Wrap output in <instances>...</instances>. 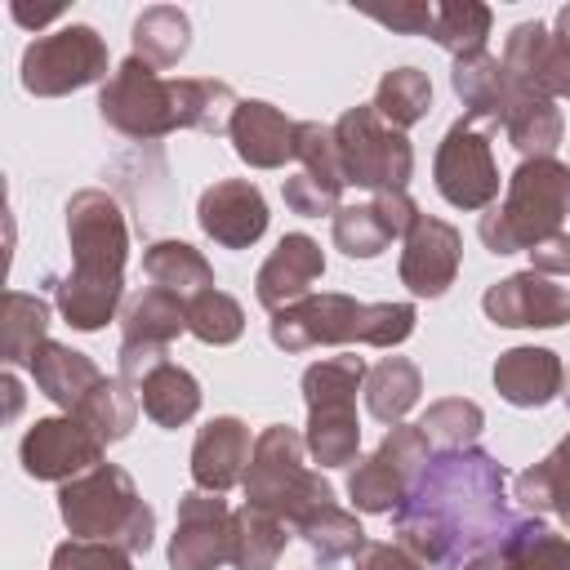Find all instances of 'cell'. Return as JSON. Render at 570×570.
<instances>
[{"instance_id":"cell-11","label":"cell","mask_w":570,"mask_h":570,"mask_svg":"<svg viewBox=\"0 0 570 570\" xmlns=\"http://www.w3.org/2000/svg\"><path fill=\"white\" fill-rule=\"evenodd\" d=\"M432 459V441L419 423H392L387 436L379 441V450L370 459H356L352 476H347V494H352V508L356 512H392L410 481L419 476V468Z\"/></svg>"},{"instance_id":"cell-9","label":"cell","mask_w":570,"mask_h":570,"mask_svg":"<svg viewBox=\"0 0 570 570\" xmlns=\"http://www.w3.org/2000/svg\"><path fill=\"white\" fill-rule=\"evenodd\" d=\"M334 142H338V160H343V183L361 187V191H405L410 174H414V147L401 129H392L374 102L347 107L334 120Z\"/></svg>"},{"instance_id":"cell-14","label":"cell","mask_w":570,"mask_h":570,"mask_svg":"<svg viewBox=\"0 0 570 570\" xmlns=\"http://www.w3.org/2000/svg\"><path fill=\"white\" fill-rule=\"evenodd\" d=\"M459 263H463L459 227L436 218V214H419L414 227L405 232V245H401V263H396L401 285L414 298H441L454 285Z\"/></svg>"},{"instance_id":"cell-25","label":"cell","mask_w":570,"mask_h":570,"mask_svg":"<svg viewBox=\"0 0 570 570\" xmlns=\"http://www.w3.org/2000/svg\"><path fill=\"white\" fill-rule=\"evenodd\" d=\"M27 370H31L36 387H40L58 410H67V414H76V410L85 405V396L107 379L85 352L67 347V343H53V338L31 356Z\"/></svg>"},{"instance_id":"cell-52","label":"cell","mask_w":570,"mask_h":570,"mask_svg":"<svg viewBox=\"0 0 570 570\" xmlns=\"http://www.w3.org/2000/svg\"><path fill=\"white\" fill-rule=\"evenodd\" d=\"M561 396H566V405H570V383H566V387H561Z\"/></svg>"},{"instance_id":"cell-10","label":"cell","mask_w":570,"mask_h":570,"mask_svg":"<svg viewBox=\"0 0 570 570\" xmlns=\"http://www.w3.org/2000/svg\"><path fill=\"white\" fill-rule=\"evenodd\" d=\"M18 76L22 89L36 98H62L98 80L107 85V40L85 22H67L22 49Z\"/></svg>"},{"instance_id":"cell-2","label":"cell","mask_w":570,"mask_h":570,"mask_svg":"<svg viewBox=\"0 0 570 570\" xmlns=\"http://www.w3.org/2000/svg\"><path fill=\"white\" fill-rule=\"evenodd\" d=\"M240 98L232 94L227 80L209 76H183V80H160L151 62L129 53L107 85L98 89V116L116 134L134 142L165 138L174 129H196V134H227Z\"/></svg>"},{"instance_id":"cell-51","label":"cell","mask_w":570,"mask_h":570,"mask_svg":"<svg viewBox=\"0 0 570 570\" xmlns=\"http://www.w3.org/2000/svg\"><path fill=\"white\" fill-rule=\"evenodd\" d=\"M552 36H557V40H561V45L570 49V4H561V9H557V22H552Z\"/></svg>"},{"instance_id":"cell-17","label":"cell","mask_w":570,"mask_h":570,"mask_svg":"<svg viewBox=\"0 0 570 570\" xmlns=\"http://www.w3.org/2000/svg\"><path fill=\"white\" fill-rule=\"evenodd\" d=\"M200 232L223 249H249L267 232V200L249 178H218L196 200Z\"/></svg>"},{"instance_id":"cell-44","label":"cell","mask_w":570,"mask_h":570,"mask_svg":"<svg viewBox=\"0 0 570 570\" xmlns=\"http://www.w3.org/2000/svg\"><path fill=\"white\" fill-rule=\"evenodd\" d=\"M281 196H285V205L294 209V214H303V218H321V214H338V196L343 191H334V187H325L321 178H312V174H289L285 183H281Z\"/></svg>"},{"instance_id":"cell-29","label":"cell","mask_w":570,"mask_h":570,"mask_svg":"<svg viewBox=\"0 0 570 570\" xmlns=\"http://www.w3.org/2000/svg\"><path fill=\"white\" fill-rule=\"evenodd\" d=\"M138 401H142V414H147L156 428L174 432V428H183V423L196 419V410H200V383H196L191 370L165 361V365H156V370L138 383Z\"/></svg>"},{"instance_id":"cell-15","label":"cell","mask_w":570,"mask_h":570,"mask_svg":"<svg viewBox=\"0 0 570 570\" xmlns=\"http://www.w3.org/2000/svg\"><path fill=\"white\" fill-rule=\"evenodd\" d=\"M481 307L503 330H557L570 321V289L543 272H512L481 294Z\"/></svg>"},{"instance_id":"cell-39","label":"cell","mask_w":570,"mask_h":570,"mask_svg":"<svg viewBox=\"0 0 570 570\" xmlns=\"http://www.w3.org/2000/svg\"><path fill=\"white\" fill-rule=\"evenodd\" d=\"M187 334L209 347H227L245 334V307L227 289H200L187 298Z\"/></svg>"},{"instance_id":"cell-22","label":"cell","mask_w":570,"mask_h":570,"mask_svg":"<svg viewBox=\"0 0 570 570\" xmlns=\"http://www.w3.org/2000/svg\"><path fill=\"white\" fill-rule=\"evenodd\" d=\"M294 125L298 120H289L281 107L263 98H240L227 138L249 169H281L294 156Z\"/></svg>"},{"instance_id":"cell-32","label":"cell","mask_w":570,"mask_h":570,"mask_svg":"<svg viewBox=\"0 0 570 570\" xmlns=\"http://www.w3.org/2000/svg\"><path fill=\"white\" fill-rule=\"evenodd\" d=\"M142 272L151 285L178 294V298H191L200 289H214V267L209 258L187 245V240H151L142 249Z\"/></svg>"},{"instance_id":"cell-6","label":"cell","mask_w":570,"mask_h":570,"mask_svg":"<svg viewBox=\"0 0 570 570\" xmlns=\"http://www.w3.org/2000/svg\"><path fill=\"white\" fill-rule=\"evenodd\" d=\"M566 214H570V165H561L557 156H539V160H521L508 174L503 205H490L476 232L490 254H517V249L530 254L539 240L561 232Z\"/></svg>"},{"instance_id":"cell-46","label":"cell","mask_w":570,"mask_h":570,"mask_svg":"<svg viewBox=\"0 0 570 570\" xmlns=\"http://www.w3.org/2000/svg\"><path fill=\"white\" fill-rule=\"evenodd\" d=\"M169 361V352L165 347H147V343H120V352H116V365H120V379L129 383V387H138L156 365H165Z\"/></svg>"},{"instance_id":"cell-41","label":"cell","mask_w":570,"mask_h":570,"mask_svg":"<svg viewBox=\"0 0 570 570\" xmlns=\"http://www.w3.org/2000/svg\"><path fill=\"white\" fill-rule=\"evenodd\" d=\"M392 240L396 236L387 232V223L374 209V200H365V205H338V214H334V245L347 258H379Z\"/></svg>"},{"instance_id":"cell-18","label":"cell","mask_w":570,"mask_h":570,"mask_svg":"<svg viewBox=\"0 0 570 570\" xmlns=\"http://www.w3.org/2000/svg\"><path fill=\"white\" fill-rule=\"evenodd\" d=\"M503 67L517 85L548 94V98H570V49L543 27V22H517L503 40Z\"/></svg>"},{"instance_id":"cell-19","label":"cell","mask_w":570,"mask_h":570,"mask_svg":"<svg viewBox=\"0 0 570 570\" xmlns=\"http://www.w3.org/2000/svg\"><path fill=\"white\" fill-rule=\"evenodd\" d=\"M325 276V254L307 232H289L276 240V249L267 254V263L254 276V294L267 312H281L298 298L312 294V285Z\"/></svg>"},{"instance_id":"cell-47","label":"cell","mask_w":570,"mask_h":570,"mask_svg":"<svg viewBox=\"0 0 570 570\" xmlns=\"http://www.w3.org/2000/svg\"><path fill=\"white\" fill-rule=\"evenodd\" d=\"M352 561H356V570H423V561L410 557L401 543H365Z\"/></svg>"},{"instance_id":"cell-49","label":"cell","mask_w":570,"mask_h":570,"mask_svg":"<svg viewBox=\"0 0 570 570\" xmlns=\"http://www.w3.org/2000/svg\"><path fill=\"white\" fill-rule=\"evenodd\" d=\"M9 13H13L22 27H45V22H53V18H58V9H40V13H31V9H22V4H13Z\"/></svg>"},{"instance_id":"cell-5","label":"cell","mask_w":570,"mask_h":570,"mask_svg":"<svg viewBox=\"0 0 570 570\" xmlns=\"http://www.w3.org/2000/svg\"><path fill=\"white\" fill-rule=\"evenodd\" d=\"M58 517L71 539L120 543L125 552H147L156 539V512L142 503L134 476L120 463H98L58 490Z\"/></svg>"},{"instance_id":"cell-16","label":"cell","mask_w":570,"mask_h":570,"mask_svg":"<svg viewBox=\"0 0 570 570\" xmlns=\"http://www.w3.org/2000/svg\"><path fill=\"white\" fill-rule=\"evenodd\" d=\"M227 539H232V508L223 503V494L187 490L178 499L169 570H218L227 561Z\"/></svg>"},{"instance_id":"cell-7","label":"cell","mask_w":570,"mask_h":570,"mask_svg":"<svg viewBox=\"0 0 570 570\" xmlns=\"http://www.w3.org/2000/svg\"><path fill=\"white\" fill-rule=\"evenodd\" d=\"M240 485H245V503L281 517L285 525H298L312 508L334 503V485L307 468V441L285 423L258 432Z\"/></svg>"},{"instance_id":"cell-42","label":"cell","mask_w":570,"mask_h":570,"mask_svg":"<svg viewBox=\"0 0 570 570\" xmlns=\"http://www.w3.org/2000/svg\"><path fill=\"white\" fill-rule=\"evenodd\" d=\"M294 160L303 165V174L321 178L325 187L343 191V160H338V142H334V125L321 120H298L294 125Z\"/></svg>"},{"instance_id":"cell-8","label":"cell","mask_w":570,"mask_h":570,"mask_svg":"<svg viewBox=\"0 0 570 570\" xmlns=\"http://www.w3.org/2000/svg\"><path fill=\"white\" fill-rule=\"evenodd\" d=\"M370 365L361 356H330L303 370V401H307V454L321 468H347L361 450L356 423V392L365 387Z\"/></svg>"},{"instance_id":"cell-48","label":"cell","mask_w":570,"mask_h":570,"mask_svg":"<svg viewBox=\"0 0 570 570\" xmlns=\"http://www.w3.org/2000/svg\"><path fill=\"white\" fill-rule=\"evenodd\" d=\"M530 272H543V276H570V236L557 232L548 240H539L530 249Z\"/></svg>"},{"instance_id":"cell-3","label":"cell","mask_w":570,"mask_h":570,"mask_svg":"<svg viewBox=\"0 0 570 570\" xmlns=\"http://www.w3.org/2000/svg\"><path fill=\"white\" fill-rule=\"evenodd\" d=\"M67 245L71 272L53 285L58 312L71 330H102L125 298V263H129V227L125 209L111 191L85 187L67 200Z\"/></svg>"},{"instance_id":"cell-23","label":"cell","mask_w":570,"mask_h":570,"mask_svg":"<svg viewBox=\"0 0 570 570\" xmlns=\"http://www.w3.org/2000/svg\"><path fill=\"white\" fill-rule=\"evenodd\" d=\"M566 387L561 356L548 347H508L494 361V392L517 410H539Z\"/></svg>"},{"instance_id":"cell-34","label":"cell","mask_w":570,"mask_h":570,"mask_svg":"<svg viewBox=\"0 0 570 570\" xmlns=\"http://www.w3.org/2000/svg\"><path fill=\"white\" fill-rule=\"evenodd\" d=\"M294 534H303V543L312 548V557H316L321 566L347 561V557H356V552L370 543L365 530H361V521H356V512H347V508H338V503L312 508V512L294 525Z\"/></svg>"},{"instance_id":"cell-21","label":"cell","mask_w":570,"mask_h":570,"mask_svg":"<svg viewBox=\"0 0 570 570\" xmlns=\"http://www.w3.org/2000/svg\"><path fill=\"white\" fill-rule=\"evenodd\" d=\"M463 570H570V539L543 525L534 512H521V521Z\"/></svg>"},{"instance_id":"cell-37","label":"cell","mask_w":570,"mask_h":570,"mask_svg":"<svg viewBox=\"0 0 570 570\" xmlns=\"http://www.w3.org/2000/svg\"><path fill=\"white\" fill-rule=\"evenodd\" d=\"M374 111L392 125V129H410L432 111V80L419 67H392L383 71V80L374 85Z\"/></svg>"},{"instance_id":"cell-35","label":"cell","mask_w":570,"mask_h":570,"mask_svg":"<svg viewBox=\"0 0 570 570\" xmlns=\"http://www.w3.org/2000/svg\"><path fill=\"white\" fill-rule=\"evenodd\" d=\"M191 49V22L174 4H147L134 18V53L151 67H174Z\"/></svg>"},{"instance_id":"cell-24","label":"cell","mask_w":570,"mask_h":570,"mask_svg":"<svg viewBox=\"0 0 570 570\" xmlns=\"http://www.w3.org/2000/svg\"><path fill=\"white\" fill-rule=\"evenodd\" d=\"M450 85H454L468 120H490V125L503 120V111H508V102L517 94V80L508 76L503 58H494L485 49L481 53H468V58H454Z\"/></svg>"},{"instance_id":"cell-20","label":"cell","mask_w":570,"mask_h":570,"mask_svg":"<svg viewBox=\"0 0 570 570\" xmlns=\"http://www.w3.org/2000/svg\"><path fill=\"white\" fill-rule=\"evenodd\" d=\"M249 454H254L249 428H245L236 414L209 419V423L196 432V445H191V481H196V490L227 494L232 485L245 481Z\"/></svg>"},{"instance_id":"cell-36","label":"cell","mask_w":570,"mask_h":570,"mask_svg":"<svg viewBox=\"0 0 570 570\" xmlns=\"http://www.w3.org/2000/svg\"><path fill=\"white\" fill-rule=\"evenodd\" d=\"M138 396L129 392V383L116 374V379H102L89 396H85V405L76 410V419L102 441V445H116V441H125L129 432H134V423H138Z\"/></svg>"},{"instance_id":"cell-31","label":"cell","mask_w":570,"mask_h":570,"mask_svg":"<svg viewBox=\"0 0 570 570\" xmlns=\"http://www.w3.org/2000/svg\"><path fill=\"white\" fill-rule=\"evenodd\" d=\"M285 521L245 503L232 512V539H227V566L236 570H272L285 552Z\"/></svg>"},{"instance_id":"cell-28","label":"cell","mask_w":570,"mask_h":570,"mask_svg":"<svg viewBox=\"0 0 570 570\" xmlns=\"http://www.w3.org/2000/svg\"><path fill=\"white\" fill-rule=\"evenodd\" d=\"M120 330L125 338L120 343H147V347H169L183 330H187V298L160 289V285H147L138 289L125 312H120Z\"/></svg>"},{"instance_id":"cell-40","label":"cell","mask_w":570,"mask_h":570,"mask_svg":"<svg viewBox=\"0 0 570 570\" xmlns=\"http://www.w3.org/2000/svg\"><path fill=\"white\" fill-rule=\"evenodd\" d=\"M419 428L441 450H463V445H476V436L485 432V410L476 401H468V396H441V401H432L423 410Z\"/></svg>"},{"instance_id":"cell-1","label":"cell","mask_w":570,"mask_h":570,"mask_svg":"<svg viewBox=\"0 0 570 570\" xmlns=\"http://www.w3.org/2000/svg\"><path fill=\"white\" fill-rule=\"evenodd\" d=\"M517 521L521 512L508 503V468L481 445L436 450L392 508L396 543L436 570H463Z\"/></svg>"},{"instance_id":"cell-43","label":"cell","mask_w":570,"mask_h":570,"mask_svg":"<svg viewBox=\"0 0 570 570\" xmlns=\"http://www.w3.org/2000/svg\"><path fill=\"white\" fill-rule=\"evenodd\" d=\"M134 552H125L120 543H98V539H67L53 548L49 570H134L129 561Z\"/></svg>"},{"instance_id":"cell-13","label":"cell","mask_w":570,"mask_h":570,"mask_svg":"<svg viewBox=\"0 0 570 570\" xmlns=\"http://www.w3.org/2000/svg\"><path fill=\"white\" fill-rule=\"evenodd\" d=\"M102 441L76 419V414H49V419H36L18 445V459H22V472L36 476V481H71L89 468L102 463Z\"/></svg>"},{"instance_id":"cell-27","label":"cell","mask_w":570,"mask_h":570,"mask_svg":"<svg viewBox=\"0 0 570 570\" xmlns=\"http://www.w3.org/2000/svg\"><path fill=\"white\" fill-rule=\"evenodd\" d=\"M512 499L525 512H552L566 530H570V432L525 472L512 476Z\"/></svg>"},{"instance_id":"cell-26","label":"cell","mask_w":570,"mask_h":570,"mask_svg":"<svg viewBox=\"0 0 570 570\" xmlns=\"http://www.w3.org/2000/svg\"><path fill=\"white\" fill-rule=\"evenodd\" d=\"M503 134L508 142L525 156V160H539V156H552L561 147V134H566V116L557 107V98L548 94H534L525 85H517L508 111H503Z\"/></svg>"},{"instance_id":"cell-38","label":"cell","mask_w":570,"mask_h":570,"mask_svg":"<svg viewBox=\"0 0 570 570\" xmlns=\"http://www.w3.org/2000/svg\"><path fill=\"white\" fill-rule=\"evenodd\" d=\"M490 22H494V13L481 0H441V4H432V40L454 58L481 53L485 36H490Z\"/></svg>"},{"instance_id":"cell-4","label":"cell","mask_w":570,"mask_h":570,"mask_svg":"<svg viewBox=\"0 0 570 570\" xmlns=\"http://www.w3.org/2000/svg\"><path fill=\"white\" fill-rule=\"evenodd\" d=\"M414 303H356L352 294H307L272 312L267 334L281 352H307L321 343L396 347L414 334Z\"/></svg>"},{"instance_id":"cell-30","label":"cell","mask_w":570,"mask_h":570,"mask_svg":"<svg viewBox=\"0 0 570 570\" xmlns=\"http://www.w3.org/2000/svg\"><path fill=\"white\" fill-rule=\"evenodd\" d=\"M365 410L379 419V423H405V414L419 405V392H423V374L410 356H383L370 365L365 374Z\"/></svg>"},{"instance_id":"cell-50","label":"cell","mask_w":570,"mask_h":570,"mask_svg":"<svg viewBox=\"0 0 570 570\" xmlns=\"http://www.w3.org/2000/svg\"><path fill=\"white\" fill-rule=\"evenodd\" d=\"M0 392L9 396V419L22 410V387H18V379H13V370H4V379H0Z\"/></svg>"},{"instance_id":"cell-12","label":"cell","mask_w":570,"mask_h":570,"mask_svg":"<svg viewBox=\"0 0 570 570\" xmlns=\"http://www.w3.org/2000/svg\"><path fill=\"white\" fill-rule=\"evenodd\" d=\"M432 178L454 209H490V200L499 196V165L490 151V134H481L476 120L468 116L454 120L436 147Z\"/></svg>"},{"instance_id":"cell-33","label":"cell","mask_w":570,"mask_h":570,"mask_svg":"<svg viewBox=\"0 0 570 570\" xmlns=\"http://www.w3.org/2000/svg\"><path fill=\"white\" fill-rule=\"evenodd\" d=\"M49 303L22 289H4V307H0V356L4 370L13 365H31V356L49 343Z\"/></svg>"},{"instance_id":"cell-45","label":"cell","mask_w":570,"mask_h":570,"mask_svg":"<svg viewBox=\"0 0 570 570\" xmlns=\"http://www.w3.org/2000/svg\"><path fill=\"white\" fill-rule=\"evenodd\" d=\"M365 18H374L392 31H405V36H432V4H423V0H405L392 9H365Z\"/></svg>"}]
</instances>
